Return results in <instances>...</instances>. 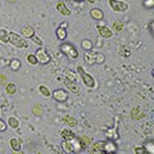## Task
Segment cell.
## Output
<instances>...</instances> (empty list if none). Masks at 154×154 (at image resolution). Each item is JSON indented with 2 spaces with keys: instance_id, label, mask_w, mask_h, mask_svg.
I'll list each match as a JSON object with an SVG mask.
<instances>
[{
  "instance_id": "4",
  "label": "cell",
  "mask_w": 154,
  "mask_h": 154,
  "mask_svg": "<svg viewBox=\"0 0 154 154\" xmlns=\"http://www.w3.org/2000/svg\"><path fill=\"white\" fill-rule=\"evenodd\" d=\"M60 50L64 53V54H67L68 55L71 59H76L77 57H79V51L76 50V48L73 46V45H71V44H62V46H60Z\"/></svg>"
},
{
  "instance_id": "12",
  "label": "cell",
  "mask_w": 154,
  "mask_h": 154,
  "mask_svg": "<svg viewBox=\"0 0 154 154\" xmlns=\"http://www.w3.org/2000/svg\"><path fill=\"white\" fill-rule=\"evenodd\" d=\"M64 85L72 91V93H75V94H77V93L80 91L79 86H77V84H76V81H71V80H68V79H66V80H64Z\"/></svg>"
},
{
  "instance_id": "6",
  "label": "cell",
  "mask_w": 154,
  "mask_h": 154,
  "mask_svg": "<svg viewBox=\"0 0 154 154\" xmlns=\"http://www.w3.org/2000/svg\"><path fill=\"white\" fill-rule=\"evenodd\" d=\"M35 57H36V59H37L38 63L46 64V63H49V62H50V57H49V54H48L46 50H44L42 48H40L38 50H36Z\"/></svg>"
},
{
  "instance_id": "37",
  "label": "cell",
  "mask_w": 154,
  "mask_h": 154,
  "mask_svg": "<svg viewBox=\"0 0 154 154\" xmlns=\"http://www.w3.org/2000/svg\"><path fill=\"white\" fill-rule=\"evenodd\" d=\"M135 153H146L144 148H135Z\"/></svg>"
},
{
  "instance_id": "32",
  "label": "cell",
  "mask_w": 154,
  "mask_h": 154,
  "mask_svg": "<svg viewBox=\"0 0 154 154\" xmlns=\"http://www.w3.org/2000/svg\"><path fill=\"white\" fill-rule=\"evenodd\" d=\"M27 62L30 64H32V66H35L36 63H38L37 59H36V57H35V54H30V55H28L27 57Z\"/></svg>"
},
{
  "instance_id": "21",
  "label": "cell",
  "mask_w": 154,
  "mask_h": 154,
  "mask_svg": "<svg viewBox=\"0 0 154 154\" xmlns=\"http://www.w3.org/2000/svg\"><path fill=\"white\" fill-rule=\"evenodd\" d=\"M123 30V23H122V21H116L114 23H113V32H121Z\"/></svg>"
},
{
  "instance_id": "11",
  "label": "cell",
  "mask_w": 154,
  "mask_h": 154,
  "mask_svg": "<svg viewBox=\"0 0 154 154\" xmlns=\"http://www.w3.org/2000/svg\"><path fill=\"white\" fill-rule=\"evenodd\" d=\"M57 11L59 12L62 16H69L71 14V11H69V8L66 5V4L63 2H59L57 4Z\"/></svg>"
},
{
  "instance_id": "40",
  "label": "cell",
  "mask_w": 154,
  "mask_h": 154,
  "mask_svg": "<svg viewBox=\"0 0 154 154\" xmlns=\"http://www.w3.org/2000/svg\"><path fill=\"white\" fill-rule=\"evenodd\" d=\"M88 2H89V3H95L96 0H88Z\"/></svg>"
},
{
  "instance_id": "19",
  "label": "cell",
  "mask_w": 154,
  "mask_h": 154,
  "mask_svg": "<svg viewBox=\"0 0 154 154\" xmlns=\"http://www.w3.org/2000/svg\"><path fill=\"white\" fill-rule=\"evenodd\" d=\"M11 146H12L13 150L21 152V143H19V140H17V139H12L11 140Z\"/></svg>"
},
{
  "instance_id": "30",
  "label": "cell",
  "mask_w": 154,
  "mask_h": 154,
  "mask_svg": "<svg viewBox=\"0 0 154 154\" xmlns=\"http://www.w3.org/2000/svg\"><path fill=\"white\" fill-rule=\"evenodd\" d=\"M103 144L104 141H98V143H95L93 144V152H102V149H103Z\"/></svg>"
},
{
  "instance_id": "42",
  "label": "cell",
  "mask_w": 154,
  "mask_h": 154,
  "mask_svg": "<svg viewBox=\"0 0 154 154\" xmlns=\"http://www.w3.org/2000/svg\"><path fill=\"white\" fill-rule=\"evenodd\" d=\"M9 2H16V0H9Z\"/></svg>"
},
{
  "instance_id": "29",
  "label": "cell",
  "mask_w": 154,
  "mask_h": 154,
  "mask_svg": "<svg viewBox=\"0 0 154 154\" xmlns=\"http://www.w3.org/2000/svg\"><path fill=\"white\" fill-rule=\"evenodd\" d=\"M80 143H81V145H82V148L84 146H88V145H90V143H91V140H90V137H88V136H81L80 139Z\"/></svg>"
},
{
  "instance_id": "13",
  "label": "cell",
  "mask_w": 154,
  "mask_h": 154,
  "mask_svg": "<svg viewBox=\"0 0 154 154\" xmlns=\"http://www.w3.org/2000/svg\"><path fill=\"white\" fill-rule=\"evenodd\" d=\"M60 135H62V137H63V140H66V141H69V140H72V139L76 137V135L72 132L71 130H68V128H63V130H62Z\"/></svg>"
},
{
  "instance_id": "23",
  "label": "cell",
  "mask_w": 154,
  "mask_h": 154,
  "mask_svg": "<svg viewBox=\"0 0 154 154\" xmlns=\"http://www.w3.org/2000/svg\"><path fill=\"white\" fill-rule=\"evenodd\" d=\"M8 125L11 126L12 128H18V126H19V121L16 118V117H11L8 119Z\"/></svg>"
},
{
  "instance_id": "33",
  "label": "cell",
  "mask_w": 154,
  "mask_h": 154,
  "mask_svg": "<svg viewBox=\"0 0 154 154\" xmlns=\"http://www.w3.org/2000/svg\"><path fill=\"white\" fill-rule=\"evenodd\" d=\"M5 130H7V123H5V121H3V119L0 118V132L5 131Z\"/></svg>"
},
{
  "instance_id": "16",
  "label": "cell",
  "mask_w": 154,
  "mask_h": 154,
  "mask_svg": "<svg viewBox=\"0 0 154 154\" xmlns=\"http://www.w3.org/2000/svg\"><path fill=\"white\" fill-rule=\"evenodd\" d=\"M63 122H66L68 126H71V127H75V126H77V119L75 118V117H72V116H64L63 117Z\"/></svg>"
},
{
  "instance_id": "31",
  "label": "cell",
  "mask_w": 154,
  "mask_h": 154,
  "mask_svg": "<svg viewBox=\"0 0 154 154\" xmlns=\"http://www.w3.org/2000/svg\"><path fill=\"white\" fill-rule=\"evenodd\" d=\"M66 79H68V80H71V81H76V79H77V76H76V73H73L72 71H67L66 72Z\"/></svg>"
},
{
  "instance_id": "36",
  "label": "cell",
  "mask_w": 154,
  "mask_h": 154,
  "mask_svg": "<svg viewBox=\"0 0 154 154\" xmlns=\"http://www.w3.org/2000/svg\"><path fill=\"white\" fill-rule=\"evenodd\" d=\"M5 82H7V79H5V76L0 75V85H5Z\"/></svg>"
},
{
  "instance_id": "41",
  "label": "cell",
  "mask_w": 154,
  "mask_h": 154,
  "mask_svg": "<svg viewBox=\"0 0 154 154\" xmlns=\"http://www.w3.org/2000/svg\"><path fill=\"white\" fill-rule=\"evenodd\" d=\"M77 2H85V0H77Z\"/></svg>"
},
{
  "instance_id": "8",
  "label": "cell",
  "mask_w": 154,
  "mask_h": 154,
  "mask_svg": "<svg viewBox=\"0 0 154 154\" xmlns=\"http://www.w3.org/2000/svg\"><path fill=\"white\" fill-rule=\"evenodd\" d=\"M98 32H99V35L102 37H104V38H110L113 36V31L109 30L107 26H99L98 27Z\"/></svg>"
},
{
  "instance_id": "24",
  "label": "cell",
  "mask_w": 154,
  "mask_h": 154,
  "mask_svg": "<svg viewBox=\"0 0 154 154\" xmlns=\"http://www.w3.org/2000/svg\"><path fill=\"white\" fill-rule=\"evenodd\" d=\"M5 91L8 94H16L17 93V86L14 85V84H8L7 86H5Z\"/></svg>"
},
{
  "instance_id": "38",
  "label": "cell",
  "mask_w": 154,
  "mask_h": 154,
  "mask_svg": "<svg viewBox=\"0 0 154 154\" xmlns=\"http://www.w3.org/2000/svg\"><path fill=\"white\" fill-rule=\"evenodd\" d=\"M150 5V8H153V0H146L145 2V7H149Z\"/></svg>"
},
{
  "instance_id": "34",
  "label": "cell",
  "mask_w": 154,
  "mask_h": 154,
  "mask_svg": "<svg viewBox=\"0 0 154 154\" xmlns=\"http://www.w3.org/2000/svg\"><path fill=\"white\" fill-rule=\"evenodd\" d=\"M32 40H33V42H35L36 45H38L40 48H42V41H41V40H40V38H38L37 36H33V37H32Z\"/></svg>"
},
{
  "instance_id": "26",
  "label": "cell",
  "mask_w": 154,
  "mask_h": 154,
  "mask_svg": "<svg viewBox=\"0 0 154 154\" xmlns=\"http://www.w3.org/2000/svg\"><path fill=\"white\" fill-rule=\"evenodd\" d=\"M105 62V57L104 54H102V53H95V63L98 64H102Z\"/></svg>"
},
{
  "instance_id": "1",
  "label": "cell",
  "mask_w": 154,
  "mask_h": 154,
  "mask_svg": "<svg viewBox=\"0 0 154 154\" xmlns=\"http://www.w3.org/2000/svg\"><path fill=\"white\" fill-rule=\"evenodd\" d=\"M9 42L12 44V46L17 48V49L27 48V42L25 41V38H23L22 36H19L16 32H9Z\"/></svg>"
},
{
  "instance_id": "10",
  "label": "cell",
  "mask_w": 154,
  "mask_h": 154,
  "mask_svg": "<svg viewBox=\"0 0 154 154\" xmlns=\"http://www.w3.org/2000/svg\"><path fill=\"white\" fill-rule=\"evenodd\" d=\"M90 16L93 17L94 19H96V21H102V19L104 18V13L102 9H99V8H93L90 11Z\"/></svg>"
},
{
  "instance_id": "5",
  "label": "cell",
  "mask_w": 154,
  "mask_h": 154,
  "mask_svg": "<svg viewBox=\"0 0 154 154\" xmlns=\"http://www.w3.org/2000/svg\"><path fill=\"white\" fill-rule=\"evenodd\" d=\"M51 96H53V99H54L55 102L63 103V102H66V100L68 99V93L64 91V90H62V89H57V90H54L51 93Z\"/></svg>"
},
{
  "instance_id": "15",
  "label": "cell",
  "mask_w": 154,
  "mask_h": 154,
  "mask_svg": "<svg viewBox=\"0 0 154 154\" xmlns=\"http://www.w3.org/2000/svg\"><path fill=\"white\" fill-rule=\"evenodd\" d=\"M144 116H145V113L141 112L140 109H137V108H135L131 110V118L135 119V121H139V119H141Z\"/></svg>"
},
{
  "instance_id": "39",
  "label": "cell",
  "mask_w": 154,
  "mask_h": 154,
  "mask_svg": "<svg viewBox=\"0 0 154 154\" xmlns=\"http://www.w3.org/2000/svg\"><path fill=\"white\" fill-rule=\"evenodd\" d=\"M149 30H150V32L153 33V21H150V26H149Z\"/></svg>"
},
{
  "instance_id": "35",
  "label": "cell",
  "mask_w": 154,
  "mask_h": 154,
  "mask_svg": "<svg viewBox=\"0 0 154 154\" xmlns=\"http://www.w3.org/2000/svg\"><path fill=\"white\" fill-rule=\"evenodd\" d=\"M121 55H123V57H128L130 55V50L127 51L125 48H121Z\"/></svg>"
},
{
  "instance_id": "2",
  "label": "cell",
  "mask_w": 154,
  "mask_h": 154,
  "mask_svg": "<svg viewBox=\"0 0 154 154\" xmlns=\"http://www.w3.org/2000/svg\"><path fill=\"white\" fill-rule=\"evenodd\" d=\"M77 71H79V73H80V76H81V79H82V81H84V84L88 86V88L94 89L95 86H96L94 77L91 76V75H89L88 72H86L81 66H80V67H77Z\"/></svg>"
},
{
  "instance_id": "27",
  "label": "cell",
  "mask_w": 154,
  "mask_h": 154,
  "mask_svg": "<svg viewBox=\"0 0 154 154\" xmlns=\"http://www.w3.org/2000/svg\"><path fill=\"white\" fill-rule=\"evenodd\" d=\"M81 46H82L86 51H89V50H91V48H93V42H91L90 40H84L82 42H81Z\"/></svg>"
},
{
  "instance_id": "25",
  "label": "cell",
  "mask_w": 154,
  "mask_h": 154,
  "mask_svg": "<svg viewBox=\"0 0 154 154\" xmlns=\"http://www.w3.org/2000/svg\"><path fill=\"white\" fill-rule=\"evenodd\" d=\"M62 149H63L66 153H73V149H72L71 144L66 140H63V143H62Z\"/></svg>"
},
{
  "instance_id": "7",
  "label": "cell",
  "mask_w": 154,
  "mask_h": 154,
  "mask_svg": "<svg viewBox=\"0 0 154 154\" xmlns=\"http://www.w3.org/2000/svg\"><path fill=\"white\" fill-rule=\"evenodd\" d=\"M67 26H68V25H67V22H64V23H62V25L57 28V37H58V40L63 41L64 38L67 37V30H66Z\"/></svg>"
},
{
  "instance_id": "14",
  "label": "cell",
  "mask_w": 154,
  "mask_h": 154,
  "mask_svg": "<svg viewBox=\"0 0 154 154\" xmlns=\"http://www.w3.org/2000/svg\"><path fill=\"white\" fill-rule=\"evenodd\" d=\"M116 149L117 148H116V145L112 141H104L102 152H104V153H113V152H116Z\"/></svg>"
},
{
  "instance_id": "20",
  "label": "cell",
  "mask_w": 154,
  "mask_h": 154,
  "mask_svg": "<svg viewBox=\"0 0 154 154\" xmlns=\"http://www.w3.org/2000/svg\"><path fill=\"white\" fill-rule=\"evenodd\" d=\"M9 66H11V69L18 71L19 68H21V60H19V59H13V60H11Z\"/></svg>"
},
{
  "instance_id": "18",
  "label": "cell",
  "mask_w": 154,
  "mask_h": 154,
  "mask_svg": "<svg viewBox=\"0 0 154 154\" xmlns=\"http://www.w3.org/2000/svg\"><path fill=\"white\" fill-rule=\"evenodd\" d=\"M84 58H85V60L88 62L89 64H94V63H95V53H89V51H86L85 55H84Z\"/></svg>"
},
{
  "instance_id": "3",
  "label": "cell",
  "mask_w": 154,
  "mask_h": 154,
  "mask_svg": "<svg viewBox=\"0 0 154 154\" xmlns=\"http://www.w3.org/2000/svg\"><path fill=\"white\" fill-rule=\"evenodd\" d=\"M109 5L114 12H121V13L128 11L130 8L127 3H123L121 0H109Z\"/></svg>"
},
{
  "instance_id": "28",
  "label": "cell",
  "mask_w": 154,
  "mask_h": 154,
  "mask_svg": "<svg viewBox=\"0 0 154 154\" xmlns=\"http://www.w3.org/2000/svg\"><path fill=\"white\" fill-rule=\"evenodd\" d=\"M32 113L35 114V116H41V114H42V107H41L40 104L33 105V108H32Z\"/></svg>"
},
{
  "instance_id": "17",
  "label": "cell",
  "mask_w": 154,
  "mask_h": 154,
  "mask_svg": "<svg viewBox=\"0 0 154 154\" xmlns=\"http://www.w3.org/2000/svg\"><path fill=\"white\" fill-rule=\"evenodd\" d=\"M0 41L4 42V44L9 42V32L4 28H0Z\"/></svg>"
},
{
  "instance_id": "22",
  "label": "cell",
  "mask_w": 154,
  "mask_h": 154,
  "mask_svg": "<svg viewBox=\"0 0 154 154\" xmlns=\"http://www.w3.org/2000/svg\"><path fill=\"white\" fill-rule=\"evenodd\" d=\"M38 91H40L41 95L45 96V98H49V96H51V93L49 91V89H48L46 86H44V85H41L40 88H38Z\"/></svg>"
},
{
  "instance_id": "9",
  "label": "cell",
  "mask_w": 154,
  "mask_h": 154,
  "mask_svg": "<svg viewBox=\"0 0 154 154\" xmlns=\"http://www.w3.org/2000/svg\"><path fill=\"white\" fill-rule=\"evenodd\" d=\"M21 33H22L23 38H32L35 36V30H33L31 26H25V27H22Z\"/></svg>"
}]
</instances>
